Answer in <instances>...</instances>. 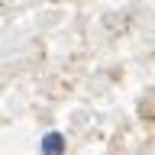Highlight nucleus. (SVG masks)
<instances>
[{"label":"nucleus","instance_id":"1","mask_svg":"<svg viewBox=\"0 0 155 155\" xmlns=\"http://www.w3.org/2000/svg\"><path fill=\"white\" fill-rule=\"evenodd\" d=\"M39 149H42V155H61L65 152V136L61 133H45Z\"/></svg>","mask_w":155,"mask_h":155}]
</instances>
